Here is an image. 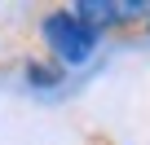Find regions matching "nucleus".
Masks as SVG:
<instances>
[{
	"instance_id": "nucleus-1",
	"label": "nucleus",
	"mask_w": 150,
	"mask_h": 145,
	"mask_svg": "<svg viewBox=\"0 0 150 145\" xmlns=\"http://www.w3.org/2000/svg\"><path fill=\"white\" fill-rule=\"evenodd\" d=\"M40 44H44V57L57 62L62 70L84 66V62H93V53H97V35L71 13V5H49V9H40Z\"/></svg>"
},
{
	"instance_id": "nucleus-2",
	"label": "nucleus",
	"mask_w": 150,
	"mask_h": 145,
	"mask_svg": "<svg viewBox=\"0 0 150 145\" xmlns=\"http://www.w3.org/2000/svg\"><path fill=\"white\" fill-rule=\"evenodd\" d=\"M71 13L80 18L97 35V44H102L106 35H115V40L137 35L146 27V18H150V5L146 0H80V5H71Z\"/></svg>"
},
{
	"instance_id": "nucleus-3",
	"label": "nucleus",
	"mask_w": 150,
	"mask_h": 145,
	"mask_svg": "<svg viewBox=\"0 0 150 145\" xmlns=\"http://www.w3.org/2000/svg\"><path fill=\"white\" fill-rule=\"evenodd\" d=\"M22 79H27L31 88H44V92H49V88H57V84L66 79V70H62L57 62H49V57H31V62L22 66Z\"/></svg>"
},
{
	"instance_id": "nucleus-4",
	"label": "nucleus",
	"mask_w": 150,
	"mask_h": 145,
	"mask_svg": "<svg viewBox=\"0 0 150 145\" xmlns=\"http://www.w3.org/2000/svg\"><path fill=\"white\" fill-rule=\"evenodd\" d=\"M141 31H146V35H150V18H146V27H141Z\"/></svg>"
}]
</instances>
